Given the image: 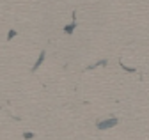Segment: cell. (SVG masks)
Returning <instances> with one entry per match:
<instances>
[{"label":"cell","instance_id":"4","mask_svg":"<svg viewBox=\"0 0 149 140\" xmlns=\"http://www.w3.org/2000/svg\"><path fill=\"white\" fill-rule=\"evenodd\" d=\"M23 138H25V140H32V138H34V133H30V131H25V133H23Z\"/></svg>","mask_w":149,"mask_h":140},{"label":"cell","instance_id":"2","mask_svg":"<svg viewBox=\"0 0 149 140\" xmlns=\"http://www.w3.org/2000/svg\"><path fill=\"white\" fill-rule=\"evenodd\" d=\"M45 57H46V53H45V51H41V55L39 57H37V60H36V64L32 66V71H37V69H39V66L45 62Z\"/></svg>","mask_w":149,"mask_h":140},{"label":"cell","instance_id":"5","mask_svg":"<svg viewBox=\"0 0 149 140\" xmlns=\"http://www.w3.org/2000/svg\"><path fill=\"white\" fill-rule=\"evenodd\" d=\"M16 36V30H9V34H7V39H13Z\"/></svg>","mask_w":149,"mask_h":140},{"label":"cell","instance_id":"3","mask_svg":"<svg viewBox=\"0 0 149 140\" xmlns=\"http://www.w3.org/2000/svg\"><path fill=\"white\" fill-rule=\"evenodd\" d=\"M74 28H77V23H71V25H66V27H64V32H66V34H73Z\"/></svg>","mask_w":149,"mask_h":140},{"label":"cell","instance_id":"1","mask_svg":"<svg viewBox=\"0 0 149 140\" xmlns=\"http://www.w3.org/2000/svg\"><path fill=\"white\" fill-rule=\"evenodd\" d=\"M117 122H119L117 117H108V119H105V121H101V122H96V128H98L100 131H103V130H108V128H114Z\"/></svg>","mask_w":149,"mask_h":140}]
</instances>
